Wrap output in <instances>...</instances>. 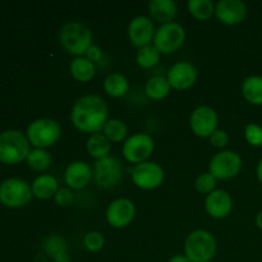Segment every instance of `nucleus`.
I'll list each match as a JSON object with an SVG mask.
<instances>
[{"instance_id":"obj_1","label":"nucleus","mask_w":262,"mask_h":262,"mask_svg":"<svg viewBox=\"0 0 262 262\" xmlns=\"http://www.w3.org/2000/svg\"><path fill=\"white\" fill-rule=\"evenodd\" d=\"M109 110L104 100L96 95L82 96L73 105L71 120L74 127L84 133H99L109 119Z\"/></svg>"},{"instance_id":"obj_2","label":"nucleus","mask_w":262,"mask_h":262,"mask_svg":"<svg viewBox=\"0 0 262 262\" xmlns=\"http://www.w3.org/2000/svg\"><path fill=\"white\" fill-rule=\"evenodd\" d=\"M30 152V141L23 132L8 129L0 133V163L7 165L22 163L27 160Z\"/></svg>"},{"instance_id":"obj_3","label":"nucleus","mask_w":262,"mask_h":262,"mask_svg":"<svg viewBox=\"0 0 262 262\" xmlns=\"http://www.w3.org/2000/svg\"><path fill=\"white\" fill-rule=\"evenodd\" d=\"M59 41L67 53L78 58L92 46L91 30L83 23L69 22L61 27Z\"/></svg>"},{"instance_id":"obj_4","label":"nucleus","mask_w":262,"mask_h":262,"mask_svg":"<svg viewBox=\"0 0 262 262\" xmlns=\"http://www.w3.org/2000/svg\"><path fill=\"white\" fill-rule=\"evenodd\" d=\"M216 253L214 235L204 229L192 232L184 242V255L191 262H209Z\"/></svg>"},{"instance_id":"obj_5","label":"nucleus","mask_w":262,"mask_h":262,"mask_svg":"<svg viewBox=\"0 0 262 262\" xmlns=\"http://www.w3.org/2000/svg\"><path fill=\"white\" fill-rule=\"evenodd\" d=\"M33 199L32 188L20 178H8L0 183V204L10 209H19Z\"/></svg>"},{"instance_id":"obj_6","label":"nucleus","mask_w":262,"mask_h":262,"mask_svg":"<svg viewBox=\"0 0 262 262\" xmlns=\"http://www.w3.org/2000/svg\"><path fill=\"white\" fill-rule=\"evenodd\" d=\"M27 138L36 148L50 147L59 141L61 128L56 120L50 118H40L30 123L27 128Z\"/></svg>"},{"instance_id":"obj_7","label":"nucleus","mask_w":262,"mask_h":262,"mask_svg":"<svg viewBox=\"0 0 262 262\" xmlns=\"http://www.w3.org/2000/svg\"><path fill=\"white\" fill-rule=\"evenodd\" d=\"M186 31L179 23L170 22L161 25L154 37V46L160 54H173L183 46Z\"/></svg>"},{"instance_id":"obj_8","label":"nucleus","mask_w":262,"mask_h":262,"mask_svg":"<svg viewBox=\"0 0 262 262\" xmlns=\"http://www.w3.org/2000/svg\"><path fill=\"white\" fill-rule=\"evenodd\" d=\"M92 177L100 188H114L123 177V166L118 159L106 156V158L95 161L94 168H92Z\"/></svg>"},{"instance_id":"obj_9","label":"nucleus","mask_w":262,"mask_h":262,"mask_svg":"<svg viewBox=\"0 0 262 262\" xmlns=\"http://www.w3.org/2000/svg\"><path fill=\"white\" fill-rule=\"evenodd\" d=\"M241 169H242V159L234 151H220L210 161V173L220 181L234 178Z\"/></svg>"},{"instance_id":"obj_10","label":"nucleus","mask_w":262,"mask_h":262,"mask_svg":"<svg viewBox=\"0 0 262 262\" xmlns=\"http://www.w3.org/2000/svg\"><path fill=\"white\" fill-rule=\"evenodd\" d=\"M155 143L151 136L146 133H136L130 136L123 145V156L132 164L145 163L154 152Z\"/></svg>"},{"instance_id":"obj_11","label":"nucleus","mask_w":262,"mask_h":262,"mask_svg":"<svg viewBox=\"0 0 262 262\" xmlns=\"http://www.w3.org/2000/svg\"><path fill=\"white\" fill-rule=\"evenodd\" d=\"M132 181L138 188L151 191L158 187L164 181V170L159 164L152 161L137 164L132 170Z\"/></svg>"},{"instance_id":"obj_12","label":"nucleus","mask_w":262,"mask_h":262,"mask_svg":"<svg viewBox=\"0 0 262 262\" xmlns=\"http://www.w3.org/2000/svg\"><path fill=\"white\" fill-rule=\"evenodd\" d=\"M217 122L216 112L210 106H199L193 110L189 119L192 132L202 138L210 137L217 129Z\"/></svg>"},{"instance_id":"obj_13","label":"nucleus","mask_w":262,"mask_h":262,"mask_svg":"<svg viewBox=\"0 0 262 262\" xmlns=\"http://www.w3.org/2000/svg\"><path fill=\"white\" fill-rule=\"evenodd\" d=\"M136 216V206L130 200L117 199L107 206L106 222L113 228H125Z\"/></svg>"},{"instance_id":"obj_14","label":"nucleus","mask_w":262,"mask_h":262,"mask_svg":"<svg viewBox=\"0 0 262 262\" xmlns=\"http://www.w3.org/2000/svg\"><path fill=\"white\" fill-rule=\"evenodd\" d=\"M155 26L151 18L138 15L130 20L128 26V37L136 48H145L151 45L155 37Z\"/></svg>"},{"instance_id":"obj_15","label":"nucleus","mask_w":262,"mask_h":262,"mask_svg":"<svg viewBox=\"0 0 262 262\" xmlns=\"http://www.w3.org/2000/svg\"><path fill=\"white\" fill-rule=\"evenodd\" d=\"M247 5L241 0H220L215 5V15L223 25L234 26L247 17Z\"/></svg>"},{"instance_id":"obj_16","label":"nucleus","mask_w":262,"mask_h":262,"mask_svg":"<svg viewBox=\"0 0 262 262\" xmlns=\"http://www.w3.org/2000/svg\"><path fill=\"white\" fill-rule=\"evenodd\" d=\"M166 78L173 89L187 90L196 83L197 69L189 61H178L171 67Z\"/></svg>"},{"instance_id":"obj_17","label":"nucleus","mask_w":262,"mask_h":262,"mask_svg":"<svg viewBox=\"0 0 262 262\" xmlns=\"http://www.w3.org/2000/svg\"><path fill=\"white\" fill-rule=\"evenodd\" d=\"M205 207L207 214L214 219H224L230 214L233 207V201L230 194L224 189H215L207 194L205 200Z\"/></svg>"},{"instance_id":"obj_18","label":"nucleus","mask_w":262,"mask_h":262,"mask_svg":"<svg viewBox=\"0 0 262 262\" xmlns=\"http://www.w3.org/2000/svg\"><path fill=\"white\" fill-rule=\"evenodd\" d=\"M92 170L86 161H73L69 164L64 173V179L69 188L82 189L90 183Z\"/></svg>"},{"instance_id":"obj_19","label":"nucleus","mask_w":262,"mask_h":262,"mask_svg":"<svg viewBox=\"0 0 262 262\" xmlns=\"http://www.w3.org/2000/svg\"><path fill=\"white\" fill-rule=\"evenodd\" d=\"M148 12L150 15L163 25L173 22L178 14V5L173 0H151L148 3Z\"/></svg>"},{"instance_id":"obj_20","label":"nucleus","mask_w":262,"mask_h":262,"mask_svg":"<svg viewBox=\"0 0 262 262\" xmlns=\"http://www.w3.org/2000/svg\"><path fill=\"white\" fill-rule=\"evenodd\" d=\"M33 197L40 200L51 199L58 192V181L50 174H42L38 176L31 184Z\"/></svg>"},{"instance_id":"obj_21","label":"nucleus","mask_w":262,"mask_h":262,"mask_svg":"<svg viewBox=\"0 0 262 262\" xmlns=\"http://www.w3.org/2000/svg\"><path fill=\"white\" fill-rule=\"evenodd\" d=\"M95 73H96L95 64L87 58H83V56H78V58L73 59V61L71 63V74L77 81H91L95 77Z\"/></svg>"},{"instance_id":"obj_22","label":"nucleus","mask_w":262,"mask_h":262,"mask_svg":"<svg viewBox=\"0 0 262 262\" xmlns=\"http://www.w3.org/2000/svg\"><path fill=\"white\" fill-rule=\"evenodd\" d=\"M110 147V141L102 133H94L87 140V151L96 160L109 156Z\"/></svg>"},{"instance_id":"obj_23","label":"nucleus","mask_w":262,"mask_h":262,"mask_svg":"<svg viewBox=\"0 0 262 262\" xmlns=\"http://www.w3.org/2000/svg\"><path fill=\"white\" fill-rule=\"evenodd\" d=\"M171 86L168 78L163 76H155L147 81L145 86V92L151 100H163L170 92Z\"/></svg>"},{"instance_id":"obj_24","label":"nucleus","mask_w":262,"mask_h":262,"mask_svg":"<svg viewBox=\"0 0 262 262\" xmlns=\"http://www.w3.org/2000/svg\"><path fill=\"white\" fill-rule=\"evenodd\" d=\"M245 99L252 105H262V77L251 76L242 84Z\"/></svg>"},{"instance_id":"obj_25","label":"nucleus","mask_w":262,"mask_h":262,"mask_svg":"<svg viewBox=\"0 0 262 262\" xmlns=\"http://www.w3.org/2000/svg\"><path fill=\"white\" fill-rule=\"evenodd\" d=\"M129 89V82L123 74L110 73L104 79V91L112 97H120L125 95Z\"/></svg>"},{"instance_id":"obj_26","label":"nucleus","mask_w":262,"mask_h":262,"mask_svg":"<svg viewBox=\"0 0 262 262\" xmlns=\"http://www.w3.org/2000/svg\"><path fill=\"white\" fill-rule=\"evenodd\" d=\"M102 135L110 142H122L128 135V128L125 123L120 119H109L102 128Z\"/></svg>"},{"instance_id":"obj_27","label":"nucleus","mask_w":262,"mask_h":262,"mask_svg":"<svg viewBox=\"0 0 262 262\" xmlns=\"http://www.w3.org/2000/svg\"><path fill=\"white\" fill-rule=\"evenodd\" d=\"M27 164L32 170L45 171L53 164V158L43 148H35V150H31V152L28 154Z\"/></svg>"},{"instance_id":"obj_28","label":"nucleus","mask_w":262,"mask_h":262,"mask_svg":"<svg viewBox=\"0 0 262 262\" xmlns=\"http://www.w3.org/2000/svg\"><path fill=\"white\" fill-rule=\"evenodd\" d=\"M188 10L196 19L207 20L214 15L215 5L211 0H189Z\"/></svg>"},{"instance_id":"obj_29","label":"nucleus","mask_w":262,"mask_h":262,"mask_svg":"<svg viewBox=\"0 0 262 262\" xmlns=\"http://www.w3.org/2000/svg\"><path fill=\"white\" fill-rule=\"evenodd\" d=\"M136 60H137L138 66L142 67V68H154L160 60V53L154 45L145 46V48H141L138 50L137 55H136Z\"/></svg>"},{"instance_id":"obj_30","label":"nucleus","mask_w":262,"mask_h":262,"mask_svg":"<svg viewBox=\"0 0 262 262\" xmlns=\"http://www.w3.org/2000/svg\"><path fill=\"white\" fill-rule=\"evenodd\" d=\"M43 251L46 252V255L53 257L55 260L58 256L63 255V253H67V243L66 241L63 239L59 235H50L45 239L43 242Z\"/></svg>"},{"instance_id":"obj_31","label":"nucleus","mask_w":262,"mask_h":262,"mask_svg":"<svg viewBox=\"0 0 262 262\" xmlns=\"http://www.w3.org/2000/svg\"><path fill=\"white\" fill-rule=\"evenodd\" d=\"M194 187L200 193L210 194L211 192L215 191L216 187V178L212 176L211 173H202L197 177L196 182H194Z\"/></svg>"},{"instance_id":"obj_32","label":"nucleus","mask_w":262,"mask_h":262,"mask_svg":"<svg viewBox=\"0 0 262 262\" xmlns=\"http://www.w3.org/2000/svg\"><path fill=\"white\" fill-rule=\"evenodd\" d=\"M105 245V238L99 232H89L83 238V246L90 252H99Z\"/></svg>"},{"instance_id":"obj_33","label":"nucleus","mask_w":262,"mask_h":262,"mask_svg":"<svg viewBox=\"0 0 262 262\" xmlns=\"http://www.w3.org/2000/svg\"><path fill=\"white\" fill-rule=\"evenodd\" d=\"M245 136L250 145L255 146V147L262 146V127L260 125L255 124V123L247 124L245 128Z\"/></svg>"},{"instance_id":"obj_34","label":"nucleus","mask_w":262,"mask_h":262,"mask_svg":"<svg viewBox=\"0 0 262 262\" xmlns=\"http://www.w3.org/2000/svg\"><path fill=\"white\" fill-rule=\"evenodd\" d=\"M210 143L216 148H223L229 142L228 133L223 129H216L211 136H210Z\"/></svg>"},{"instance_id":"obj_35","label":"nucleus","mask_w":262,"mask_h":262,"mask_svg":"<svg viewBox=\"0 0 262 262\" xmlns=\"http://www.w3.org/2000/svg\"><path fill=\"white\" fill-rule=\"evenodd\" d=\"M54 199H55L56 205H59L61 207H66L69 206L73 202V193H72V191L69 188H60L58 189Z\"/></svg>"},{"instance_id":"obj_36","label":"nucleus","mask_w":262,"mask_h":262,"mask_svg":"<svg viewBox=\"0 0 262 262\" xmlns=\"http://www.w3.org/2000/svg\"><path fill=\"white\" fill-rule=\"evenodd\" d=\"M86 55H87V59H89V60H91L92 63H99L102 58V51L99 46L92 45L91 48L87 50Z\"/></svg>"},{"instance_id":"obj_37","label":"nucleus","mask_w":262,"mask_h":262,"mask_svg":"<svg viewBox=\"0 0 262 262\" xmlns=\"http://www.w3.org/2000/svg\"><path fill=\"white\" fill-rule=\"evenodd\" d=\"M169 262H191L186 255H176L169 260Z\"/></svg>"},{"instance_id":"obj_38","label":"nucleus","mask_w":262,"mask_h":262,"mask_svg":"<svg viewBox=\"0 0 262 262\" xmlns=\"http://www.w3.org/2000/svg\"><path fill=\"white\" fill-rule=\"evenodd\" d=\"M256 174H257L258 181H260L261 183H262V159H261L260 161H258V164H257V169H256Z\"/></svg>"},{"instance_id":"obj_39","label":"nucleus","mask_w":262,"mask_h":262,"mask_svg":"<svg viewBox=\"0 0 262 262\" xmlns=\"http://www.w3.org/2000/svg\"><path fill=\"white\" fill-rule=\"evenodd\" d=\"M256 224H257V227L262 230V210L258 212L257 216H256Z\"/></svg>"}]
</instances>
